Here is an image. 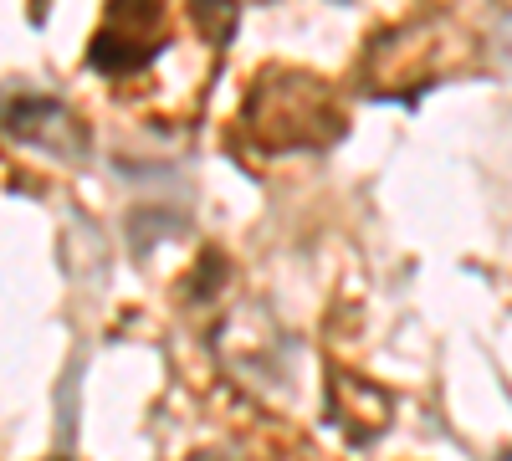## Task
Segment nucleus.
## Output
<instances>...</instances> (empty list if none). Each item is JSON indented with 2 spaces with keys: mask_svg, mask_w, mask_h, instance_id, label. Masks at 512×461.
<instances>
[{
  "mask_svg": "<svg viewBox=\"0 0 512 461\" xmlns=\"http://www.w3.org/2000/svg\"><path fill=\"white\" fill-rule=\"evenodd\" d=\"M241 123L256 149L297 154V149H328L344 139L349 113L338 93L308 67H262L241 98Z\"/></svg>",
  "mask_w": 512,
  "mask_h": 461,
  "instance_id": "nucleus-1",
  "label": "nucleus"
},
{
  "mask_svg": "<svg viewBox=\"0 0 512 461\" xmlns=\"http://www.w3.org/2000/svg\"><path fill=\"white\" fill-rule=\"evenodd\" d=\"M446 52H451V26H425V21L390 26L364 47V93L410 103L431 82H441Z\"/></svg>",
  "mask_w": 512,
  "mask_h": 461,
  "instance_id": "nucleus-2",
  "label": "nucleus"
},
{
  "mask_svg": "<svg viewBox=\"0 0 512 461\" xmlns=\"http://www.w3.org/2000/svg\"><path fill=\"white\" fill-rule=\"evenodd\" d=\"M169 47V0H103L98 31L88 41V67L98 77H139Z\"/></svg>",
  "mask_w": 512,
  "mask_h": 461,
  "instance_id": "nucleus-3",
  "label": "nucleus"
},
{
  "mask_svg": "<svg viewBox=\"0 0 512 461\" xmlns=\"http://www.w3.org/2000/svg\"><path fill=\"white\" fill-rule=\"evenodd\" d=\"M0 129L21 144H41V149H57V154L88 149V129H82L72 118V108L57 103V98H11L0 108Z\"/></svg>",
  "mask_w": 512,
  "mask_h": 461,
  "instance_id": "nucleus-4",
  "label": "nucleus"
},
{
  "mask_svg": "<svg viewBox=\"0 0 512 461\" xmlns=\"http://www.w3.org/2000/svg\"><path fill=\"white\" fill-rule=\"evenodd\" d=\"M190 11H195L200 41H210L216 52L236 36V21H241V6H236V0H190Z\"/></svg>",
  "mask_w": 512,
  "mask_h": 461,
  "instance_id": "nucleus-5",
  "label": "nucleus"
}]
</instances>
